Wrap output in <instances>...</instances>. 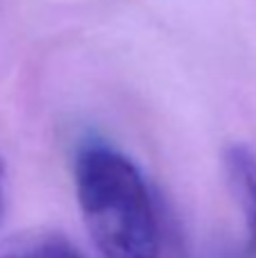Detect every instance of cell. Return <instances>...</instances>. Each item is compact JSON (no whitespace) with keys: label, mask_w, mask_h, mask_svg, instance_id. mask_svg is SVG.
Here are the masks:
<instances>
[{"label":"cell","mask_w":256,"mask_h":258,"mask_svg":"<svg viewBox=\"0 0 256 258\" xmlns=\"http://www.w3.org/2000/svg\"><path fill=\"white\" fill-rule=\"evenodd\" d=\"M0 258H86L59 233H21L0 242Z\"/></svg>","instance_id":"3"},{"label":"cell","mask_w":256,"mask_h":258,"mask_svg":"<svg viewBox=\"0 0 256 258\" xmlns=\"http://www.w3.org/2000/svg\"><path fill=\"white\" fill-rule=\"evenodd\" d=\"M73 177L86 231L102 258H159L154 202L130 156L86 141L75 154Z\"/></svg>","instance_id":"1"},{"label":"cell","mask_w":256,"mask_h":258,"mask_svg":"<svg viewBox=\"0 0 256 258\" xmlns=\"http://www.w3.org/2000/svg\"><path fill=\"white\" fill-rule=\"evenodd\" d=\"M0 215H3V174H0Z\"/></svg>","instance_id":"5"},{"label":"cell","mask_w":256,"mask_h":258,"mask_svg":"<svg viewBox=\"0 0 256 258\" xmlns=\"http://www.w3.org/2000/svg\"><path fill=\"white\" fill-rule=\"evenodd\" d=\"M216 258H256V256H252V254H247V251H245V256H229V254H225V256H216Z\"/></svg>","instance_id":"4"},{"label":"cell","mask_w":256,"mask_h":258,"mask_svg":"<svg viewBox=\"0 0 256 258\" xmlns=\"http://www.w3.org/2000/svg\"><path fill=\"white\" fill-rule=\"evenodd\" d=\"M229 186L238 200L247 229V254L256 256V152L247 145H231L225 152Z\"/></svg>","instance_id":"2"}]
</instances>
